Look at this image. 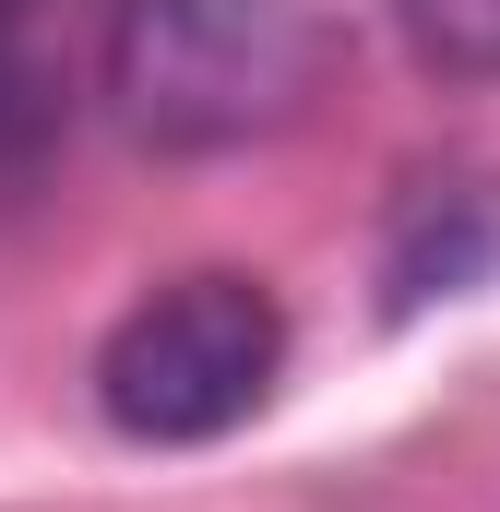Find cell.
I'll return each mask as SVG.
<instances>
[{"label":"cell","mask_w":500,"mask_h":512,"mask_svg":"<svg viewBox=\"0 0 500 512\" xmlns=\"http://www.w3.org/2000/svg\"><path fill=\"white\" fill-rule=\"evenodd\" d=\"M322 12L310 0H108V96L155 155H227L310 108Z\"/></svg>","instance_id":"cell-1"},{"label":"cell","mask_w":500,"mask_h":512,"mask_svg":"<svg viewBox=\"0 0 500 512\" xmlns=\"http://www.w3.org/2000/svg\"><path fill=\"white\" fill-rule=\"evenodd\" d=\"M286 370V310L262 274H179L131 298L96 346V405L120 441H227Z\"/></svg>","instance_id":"cell-2"},{"label":"cell","mask_w":500,"mask_h":512,"mask_svg":"<svg viewBox=\"0 0 500 512\" xmlns=\"http://www.w3.org/2000/svg\"><path fill=\"white\" fill-rule=\"evenodd\" d=\"M84 60H108V0H0V203L60 167Z\"/></svg>","instance_id":"cell-3"},{"label":"cell","mask_w":500,"mask_h":512,"mask_svg":"<svg viewBox=\"0 0 500 512\" xmlns=\"http://www.w3.org/2000/svg\"><path fill=\"white\" fill-rule=\"evenodd\" d=\"M393 36L441 84H500V0H393Z\"/></svg>","instance_id":"cell-4"},{"label":"cell","mask_w":500,"mask_h":512,"mask_svg":"<svg viewBox=\"0 0 500 512\" xmlns=\"http://www.w3.org/2000/svg\"><path fill=\"white\" fill-rule=\"evenodd\" d=\"M489 203H477V191H465V203H453V227H441V215H417V239H405V251H393V298H429V286H465V274H477V262H489Z\"/></svg>","instance_id":"cell-5"}]
</instances>
